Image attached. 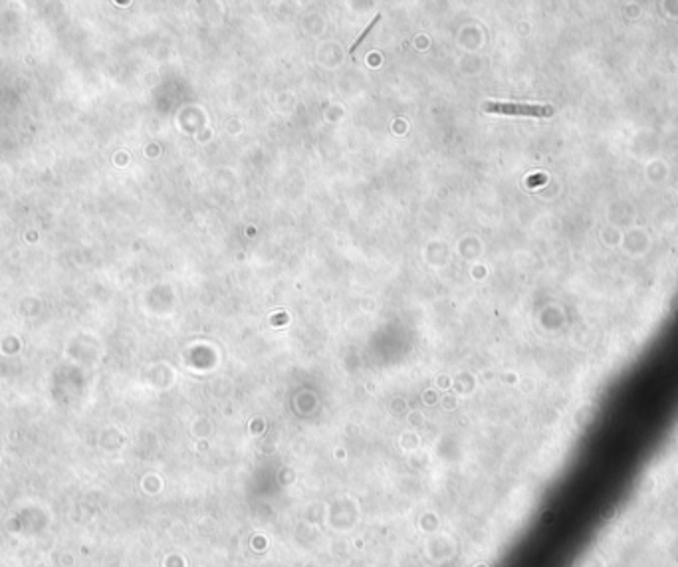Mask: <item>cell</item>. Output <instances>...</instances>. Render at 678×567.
Listing matches in <instances>:
<instances>
[{"mask_svg":"<svg viewBox=\"0 0 678 567\" xmlns=\"http://www.w3.org/2000/svg\"><path fill=\"white\" fill-rule=\"evenodd\" d=\"M484 111L500 113V116H523V118H550V116H553V109L550 106L510 103V101H488V103H484Z\"/></svg>","mask_w":678,"mask_h":567,"instance_id":"cell-1","label":"cell"},{"mask_svg":"<svg viewBox=\"0 0 678 567\" xmlns=\"http://www.w3.org/2000/svg\"><path fill=\"white\" fill-rule=\"evenodd\" d=\"M379 18H381V16H375V18L371 20V22H369L367 24V28L363 30V32H361V34H359V38L355 40V42H353V46H351V50H349V54H351V56H353V54H355V50L359 48V44H361V42H363V38H365V36H367L369 32H371V28H373V26H375V24H377L379 22Z\"/></svg>","mask_w":678,"mask_h":567,"instance_id":"cell-2","label":"cell"}]
</instances>
